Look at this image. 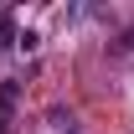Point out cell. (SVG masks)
I'll return each mask as SVG.
<instances>
[{
    "label": "cell",
    "mask_w": 134,
    "mask_h": 134,
    "mask_svg": "<svg viewBox=\"0 0 134 134\" xmlns=\"http://www.w3.org/2000/svg\"><path fill=\"white\" fill-rule=\"evenodd\" d=\"M21 93H26V83H21V77H5V83H0V129H10V124H16Z\"/></svg>",
    "instance_id": "obj_1"
},
{
    "label": "cell",
    "mask_w": 134,
    "mask_h": 134,
    "mask_svg": "<svg viewBox=\"0 0 134 134\" xmlns=\"http://www.w3.org/2000/svg\"><path fill=\"white\" fill-rule=\"evenodd\" d=\"M5 41H16V26H10V16L0 10V52H5Z\"/></svg>",
    "instance_id": "obj_2"
}]
</instances>
